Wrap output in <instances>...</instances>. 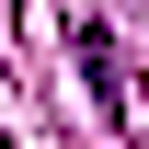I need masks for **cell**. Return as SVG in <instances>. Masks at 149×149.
<instances>
[{
    "label": "cell",
    "mask_w": 149,
    "mask_h": 149,
    "mask_svg": "<svg viewBox=\"0 0 149 149\" xmlns=\"http://www.w3.org/2000/svg\"><path fill=\"white\" fill-rule=\"evenodd\" d=\"M69 57H80V80H92V115L126 126V57H115V35H103L92 0H69Z\"/></svg>",
    "instance_id": "1"
}]
</instances>
